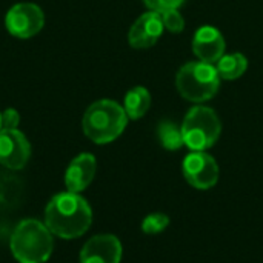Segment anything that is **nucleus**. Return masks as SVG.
Here are the masks:
<instances>
[{
    "instance_id": "obj_9",
    "label": "nucleus",
    "mask_w": 263,
    "mask_h": 263,
    "mask_svg": "<svg viewBox=\"0 0 263 263\" xmlns=\"http://www.w3.org/2000/svg\"><path fill=\"white\" fill-rule=\"evenodd\" d=\"M122 243L112 234L91 237L80 251V263H120Z\"/></svg>"
},
{
    "instance_id": "obj_7",
    "label": "nucleus",
    "mask_w": 263,
    "mask_h": 263,
    "mask_svg": "<svg viewBox=\"0 0 263 263\" xmlns=\"http://www.w3.org/2000/svg\"><path fill=\"white\" fill-rule=\"evenodd\" d=\"M45 23V15L35 3H17L5 17V25L9 34L17 39H29L35 35Z\"/></svg>"
},
{
    "instance_id": "obj_11",
    "label": "nucleus",
    "mask_w": 263,
    "mask_h": 263,
    "mask_svg": "<svg viewBox=\"0 0 263 263\" xmlns=\"http://www.w3.org/2000/svg\"><path fill=\"white\" fill-rule=\"evenodd\" d=\"M194 54L205 63H217L227 49V42L222 32L214 26H202L196 31L193 39Z\"/></svg>"
},
{
    "instance_id": "obj_18",
    "label": "nucleus",
    "mask_w": 263,
    "mask_h": 263,
    "mask_svg": "<svg viewBox=\"0 0 263 263\" xmlns=\"http://www.w3.org/2000/svg\"><path fill=\"white\" fill-rule=\"evenodd\" d=\"M143 3L156 12H163L168 9H179L185 0H143Z\"/></svg>"
},
{
    "instance_id": "obj_14",
    "label": "nucleus",
    "mask_w": 263,
    "mask_h": 263,
    "mask_svg": "<svg viewBox=\"0 0 263 263\" xmlns=\"http://www.w3.org/2000/svg\"><path fill=\"white\" fill-rule=\"evenodd\" d=\"M220 79L223 80H236L245 74L248 69V60L240 52L225 54L216 65Z\"/></svg>"
},
{
    "instance_id": "obj_2",
    "label": "nucleus",
    "mask_w": 263,
    "mask_h": 263,
    "mask_svg": "<svg viewBox=\"0 0 263 263\" xmlns=\"http://www.w3.org/2000/svg\"><path fill=\"white\" fill-rule=\"evenodd\" d=\"M128 116L117 102L102 99L94 102L83 114L82 128L85 136L94 143L103 145L116 140L125 131Z\"/></svg>"
},
{
    "instance_id": "obj_15",
    "label": "nucleus",
    "mask_w": 263,
    "mask_h": 263,
    "mask_svg": "<svg viewBox=\"0 0 263 263\" xmlns=\"http://www.w3.org/2000/svg\"><path fill=\"white\" fill-rule=\"evenodd\" d=\"M157 137L160 145L168 151H177L185 146L182 126H177L173 120H162L157 126Z\"/></svg>"
},
{
    "instance_id": "obj_5",
    "label": "nucleus",
    "mask_w": 263,
    "mask_h": 263,
    "mask_svg": "<svg viewBox=\"0 0 263 263\" xmlns=\"http://www.w3.org/2000/svg\"><path fill=\"white\" fill-rule=\"evenodd\" d=\"M222 123L214 109L197 105L188 111L182 122L185 146L191 151H206L220 137Z\"/></svg>"
},
{
    "instance_id": "obj_1",
    "label": "nucleus",
    "mask_w": 263,
    "mask_h": 263,
    "mask_svg": "<svg viewBox=\"0 0 263 263\" xmlns=\"http://www.w3.org/2000/svg\"><path fill=\"white\" fill-rule=\"evenodd\" d=\"M91 223V206L79 193H60L45 208V225L57 237L77 239L89 230Z\"/></svg>"
},
{
    "instance_id": "obj_10",
    "label": "nucleus",
    "mask_w": 263,
    "mask_h": 263,
    "mask_svg": "<svg viewBox=\"0 0 263 263\" xmlns=\"http://www.w3.org/2000/svg\"><path fill=\"white\" fill-rule=\"evenodd\" d=\"M165 26L160 12L149 11L140 15L128 32V42L134 49H146L157 43Z\"/></svg>"
},
{
    "instance_id": "obj_19",
    "label": "nucleus",
    "mask_w": 263,
    "mask_h": 263,
    "mask_svg": "<svg viewBox=\"0 0 263 263\" xmlns=\"http://www.w3.org/2000/svg\"><path fill=\"white\" fill-rule=\"evenodd\" d=\"M2 123L3 129H17L20 123V114L14 108H8L2 112Z\"/></svg>"
},
{
    "instance_id": "obj_12",
    "label": "nucleus",
    "mask_w": 263,
    "mask_h": 263,
    "mask_svg": "<svg viewBox=\"0 0 263 263\" xmlns=\"http://www.w3.org/2000/svg\"><path fill=\"white\" fill-rule=\"evenodd\" d=\"M97 170L96 157L89 153H82L69 163L65 173V185L71 193H80L92 182Z\"/></svg>"
},
{
    "instance_id": "obj_8",
    "label": "nucleus",
    "mask_w": 263,
    "mask_h": 263,
    "mask_svg": "<svg viewBox=\"0 0 263 263\" xmlns=\"http://www.w3.org/2000/svg\"><path fill=\"white\" fill-rule=\"evenodd\" d=\"M31 156V145L18 129L0 131V165L8 170H22Z\"/></svg>"
},
{
    "instance_id": "obj_20",
    "label": "nucleus",
    "mask_w": 263,
    "mask_h": 263,
    "mask_svg": "<svg viewBox=\"0 0 263 263\" xmlns=\"http://www.w3.org/2000/svg\"><path fill=\"white\" fill-rule=\"evenodd\" d=\"M3 129V123H2V112H0V131Z\"/></svg>"
},
{
    "instance_id": "obj_6",
    "label": "nucleus",
    "mask_w": 263,
    "mask_h": 263,
    "mask_svg": "<svg viewBox=\"0 0 263 263\" xmlns=\"http://www.w3.org/2000/svg\"><path fill=\"white\" fill-rule=\"evenodd\" d=\"M185 180L196 190H210L219 180V165L206 151H191L182 163Z\"/></svg>"
},
{
    "instance_id": "obj_13",
    "label": "nucleus",
    "mask_w": 263,
    "mask_h": 263,
    "mask_svg": "<svg viewBox=\"0 0 263 263\" xmlns=\"http://www.w3.org/2000/svg\"><path fill=\"white\" fill-rule=\"evenodd\" d=\"M151 106V94L145 86H134L125 96L123 109L128 119L137 120L143 117Z\"/></svg>"
},
{
    "instance_id": "obj_3",
    "label": "nucleus",
    "mask_w": 263,
    "mask_h": 263,
    "mask_svg": "<svg viewBox=\"0 0 263 263\" xmlns=\"http://www.w3.org/2000/svg\"><path fill=\"white\" fill-rule=\"evenodd\" d=\"M9 247L18 263H45L54 248L52 233L45 223L26 219L14 228Z\"/></svg>"
},
{
    "instance_id": "obj_17",
    "label": "nucleus",
    "mask_w": 263,
    "mask_h": 263,
    "mask_svg": "<svg viewBox=\"0 0 263 263\" xmlns=\"http://www.w3.org/2000/svg\"><path fill=\"white\" fill-rule=\"evenodd\" d=\"M162 15V22H163V26L173 32V34H179L183 31L185 28V20L182 17V14L177 11V9H168V11H163L160 12Z\"/></svg>"
},
{
    "instance_id": "obj_16",
    "label": "nucleus",
    "mask_w": 263,
    "mask_h": 263,
    "mask_svg": "<svg viewBox=\"0 0 263 263\" xmlns=\"http://www.w3.org/2000/svg\"><path fill=\"white\" fill-rule=\"evenodd\" d=\"M170 227V217L163 213H151L142 222V231L145 234H159Z\"/></svg>"
},
{
    "instance_id": "obj_4",
    "label": "nucleus",
    "mask_w": 263,
    "mask_h": 263,
    "mask_svg": "<svg viewBox=\"0 0 263 263\" xmlns=\"http://www.w3.org/2000/svg\"><path fill=\"white\" fill-rule=\"evenodd\" d=\"M220 80L213 63L188 62L176 74V88L185 100L203 103L217 94Z\"/></svg>"
}]
</instances>
